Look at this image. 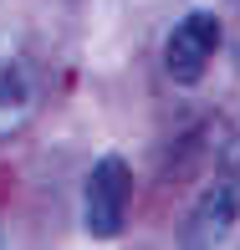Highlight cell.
<instances>
[{
    "mask_svg": "<svg viewBox=\"0 0 240 250\" xmlns=\"http://www.w3.org/2000/svg\"><path fill=\"white\" fill-rule=\"evenodd\" d=\"M82 209H87V230L97 240H112L123 235L128 225V209H133V168L123 153H102L87 174V189H82Z\"/></svg>",
    "mask_w": 240,
    "mask_h": 250,
    "instance_id": "cell-1",
    "label": "cell"
},
{
    "mask_svg": "<svg viewBox=\"0 0 240 250\" xmlns=\"http://www.w3.org/2000/svg\"><path fill=\"white\" fill-rule=\"evenodd\" d=\"M215 51H220V21H215L210 10H194V16H184L169 31L164 66H169V77H174L179 87H189V82H199V77L210 72Z\"/></svg>",
    "mask_w": 240,
    "mask_h": 250,
    "instance_id": "cell-2",
    "label": "cell"
},
{
    "mask_svg": "<svg viewBox=\"0 0 240 250\" xmlns=\"http://www.w3.org/2000/svg\"><path fill=\"white\" fill-rule=\"evenodd\" d=\"M31 102V72L21 62L0 66V107H26Z\"/></svg>",
    "mask_w": 240,
    "mask_h": 250,
    "instance_id": "cell-4",
    "label": "cell"
},
{
    "mask_svg": "<svg viewBox=\"0 0 240 250\" xmlns=\"http://www.w3.org/2000/svg\"><path fill=\"white\" fill-rule=\"evenodd\" d=\"M235 220H240V184L235 179H215V184L194 199V209L184 214L179 240L184 245H220L225 235L235 230Z\"/></svg>",
    "mask_w": 240,
    "mask_h": 250,
    "instance_id": "cell-3",
    "label": "cell"
}]
</instances>
